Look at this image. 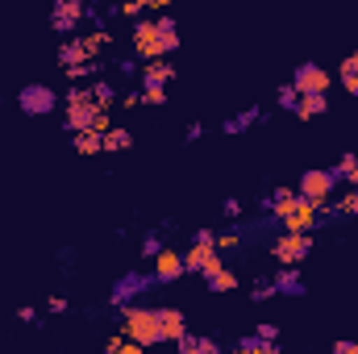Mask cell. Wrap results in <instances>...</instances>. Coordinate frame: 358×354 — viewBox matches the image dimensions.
Returning a JSON list of instances; mask_svg holds the SVG:
<instances>
[{
    "instance_id": "1",
    "label": "cell",
    "mask_w": 358,
    "mask_h": 354,
    "mask_svg": "<svg viewBox=\"0 0 358 354\" xmlns=\"http://www.w3.org/2000/svg\"><path fill=\"white\" fill-rule=\"evenodd\" d=\"M129 34H134V55L146 59V63L167 59V55L179 50V21L171 13H163V17H142V21H134Z\"/></svg>"
},
{
    "instance_id": "2",
    "label": "cell",
    "mask_w": 358,
    "mask_h": 354,
    "mask_svg": "<svg viewBox=\"0 0 358 354\" xmlns=\"http://www.w3.org/2000/svg\"><path fill=\"white\" fill-rule=\"evenodd\" d=\"M121 334H125V342L155 351V346L163 342V330H159V309H146V304H125V313H121Z\"/></svg>"
},
{
    "instance_id": "3",
    "label": "cell",
    "mask_w": 358,
    "mask_h": 354,
    "mask_svg": "<svg viewBox=\"0 0 358 354\" xmlns=\"http://www.w3.org/2000/svg\"><path fill=\"white\" fill-rule=\"evenodd\" d=\"M334 187H338V176H334V171H325V167H308V171L300 176V183H296V196H300L304 204H313L321 217H334V208H329Z\"/></svg>"
},
{
    "instance_id": "4",
    "label": "cell",
    "mask_w": 358,
    "mask_h": 354,
    "mask_svg": "<svg viewBox=\"0 0 358 354\" xmlns=\"http://www.w3.org/2000/svg\"><path fill=\"white\" fill-rule=\"evenodd\" d=\"M96 117H100V108H96L92 92L80 88V84H71V92L63 96V121H67V134H88V129H96Z\"/></svg>"
},
{
    "instance_id": "5",
    "label": "cell",
    "mask_w": 358,
    "mask_h": 354,
    "mask_svg": "<svg viewBox=\"0 0 358 354\" xmlns=\"http://www.w3.org/2000/svg\"><path fill=\"white\" fill-rule=\"evenodd\" d=\"M313 255V234H279L271 242V259L279 267H300Z\"/></svg>"
},
{
    "instance_id": "6",
    "label": "cell",
    "mask_w": 358,
    "mask_h": 354,
    "mask_svg": "<svg viewBox=\"0 0 358 354\" xmlns=\"http://www.w3.org/2000/svg\"><path fill=\"white\" fill-rule=\"evenodd\" d=\"M287 84L296 88V96H329L334 76H329L321 63H300V67H296V76H292Z\"/></svg>"
},
{
    "instance_id": "7",
    "label": "cell",
    "mask_w": 358,
    "mask_h": 354,
    "mask_svg": "<svg viewBox=\"0 0 358 354\" xmlns=\"http://www.w3.org/2000/svg\"><path fill=\"white\" fill-rule=\"evenodd\" d=\"M84 17H88V4H84V0H55V4H50V29H55V34L76 38Z\"/></svg>"
},
{
    "instance_id": "8",
    "label": "cell",
    "mask_w": 358,
    "mask_h": 354,
    "mask_svg": "<svg viewBox=\"0 0 358 354\" xmlns=\"http://www.w3.org/2000/svg\"><path fill=\"white\" fill-rule=\"evenodd\" d=\"M17 104H21V113H29V117H46V113H55L59 96H55L50 84H25V88L17 92Z\"/></svg>"
},
{
    "instance_id": "9",
    "label": "cell",
    "mask_w": 358,
    "mask_h": 354,
    "mask_svg": "<svg viewBox=\"0 0 358 354\" xmlns=\"http://www.w3.org/2000/svg\"><path fill=\"white\" fill-rule=\"evenodd\" d=\"M221 263V250L213 246V242H192L187 250H183V271H196V275H208V271H217Z\"/></svg>"
},
{
    "instance_id": "10",
    "label": "cell",
    "mask_w": 358,
    "mask_h": 354,
    "mask_svg": "<svg viewBox=\"0 0 358 354\" xmlns=\"http://www.w3.org/2000/svg\"><path fill=\"white\" fill-rule=\"evenodd\" d=\"M317 221H321V213H317L313 204H304V200H300V204L279 221V225H283V234H313V229H317Z\"/></svg>"
},
{
    "instance_id": "11",
    "label": "cell",
    "mask_w": 358,
    "mask_h": 354,
    "mask_svg": "<svg viewBox=\"0 0 358 354\" xmlns=\"http://www.w3.org/2000/svg\"><path fill=\"white\" fill-rule=\"evenodd\" d=\"M159 330H163V342H176L183 346L192 334H187V317L179 309H159Z\"/></svg>"
},
{
    "instance_id": "12",
    "label": "cell",
    "mask_w": 358,
    "mask_h": 354,
    "mask_svg": "<svg viewBox=\"0 0 358 354\" xmlns=\"http://www.w3.org/2000/svg\"><path fill=\"white\" fill-rule=\"evenodd\" d=\"M171 80H176L171 59H155V63H146V67H142V88H167Z\"/></svg>"
},
{
    "instance_id": "13",
    "label": "cell",
    "mask_w": 358,
    "mask_h": 354,
    "mask_svg": "<svg viewBox=\"0 0 358 354\" xmlns=\"http://www.w3.org/2000/svg\"><path fill=\"white\" fill-rule=\"evenodd\" d=\"M59 63H63V71H76V67L92 63L88 50H84V38H80V34H76V38H63V46H59Z\"/></svg>"
},
{
    "instance_id": "14",
    "label": "cell",
    "mask_w": 358,
    "mask_h": 354,
    "mask_svg": "<svg viewBox=\"0 0 358 354\" xmlns=\"http://www.w3.org/2000/svg\"><path fill=\"white\" fill-rule=\"evenodd\" d=\"M179 275H183V255H179V250H163V255L155 259V279H159V283H171Z\"/></svg>"
},
{
    "instance_id": "15",
    "label": "cell",
    "mask_w": 358,
    "mask_h": 354,
    "mask_svg": "<svg viewBox=\"0 0 358 354\" xmlns=\"http://www.w3.org/2000/svg\"><path fill=\"white\" fill-rule=\"evenodd\" d=\"M271 283H275V296H300V292H304L300 267H279V275H275Z\"/></svg>"
},
{
    "instance_id": "16",
    "label": "cell",
    "mask_w": 358,
    "mask_h": 354,
    "mask_svg": "<svg viewBox=\"0 0 358 354\" xmlns=\"http://www.w3.org/2000/svg\"><path fill=\"white\" fill-rule=\"evenodd\" d=\"M296 204H300V196H296V187H275V192H271V200H267L271 217H279V221H283V217H287V213H292Z\"/></svg>"
},
{
    "instance_id": "17",
    "label": "cell",
    "mask_w": 358,
    "mask_h": 354,
    "mask_svg": "<svg viewBox=\"0 0 358 354\" xmlns=\"http://www.w3.org/2000/svg\"><path fill=\"white\" fill-rule=\"evenodd\" d=\"M150 279H155V275H150ZM150 279H146V275H125V279H121V283L113 288V304H125L129 296L146 292V288H150Z\"/></svg>"
},
{
    "instance_id": "18",
    "label": "cell",
    "mask_w": 358,
    "mask_h": 354,
    "mask_svg": "<svg viewBox=\"0 0 358 354\" xmlns=\"http://www.w3.org/2000/svg\"><path fill=\"white\" fill-rule=\"evenodd\" d=\"M204 283H208V292H234L238 288V271L234 267H217V271L204 275Z\"/></svg>"
},
{
    "instance_id": "19",
    "label": "cell",
    "mask_w": 358,
    "mask_h": 354,
    "mask_svg": "<svg viewBox=\"0 0 358 354\" xmlns=\"http://www.w3.org/2000/svg\"><path fill=\"white\" fill-rule=\"evenodd\" d=\"M329 108V96H300L296 100V117L300 121H313V117H321Z\"/></svg>"
},
{
    "instance_id": "20",
    "label": "cell",
    "mask_w": 358,
    "mask_h": 354,
    "mask_svg": "<svg viewBox=\"0 0 358 354\" xmlns=\"http://www.w3.org/2000/svg\"><path fill=\"white\" fill-rule=\"evenodd\" d=\"M88 92H92V100H96V108H104V113L113 108V100H121L117 88H113V80H92Z\"/></svg>"
},
{
    "instance_id": "21",
    "label": "cell",
    "mask_w": 358,
    "mask_h": 354,
    "mask_svg": "<svg viewBox=\"0 0 358 354\" xmlns=\"http://www.w3.org/2000/svg\"><path fill=\"white\" fill-rule=\"evenodd\" d=\"M338 80H342V88L358 96V50H350L346 59H342V71H338Z\"/></svg>"
},
{
    "instance_id": "22",
    "label": "cell",
    "mask_w": 358,
    "mask_h": 354,
    "mask_svg": "<svg viewBox=\"0 0 358 354\" xmlns=\"http://www.w3.org/2000/svg\"><path fill=\"white\" fill-rule=\"evenodd\" d=\"M80 38H84V50H88L92 63H100V50L113 42V34H108V29H92V34H80Z\"/></svg>"
},
{
    "instance_id": "23",
    "label": "cell",
    "mask_w": 358,
    "mask_h": 354,
    "mask_svg": "<svg viewBox=\"0 0 358 354\" xmlns=\"http://www.w3.org/2000/svg\"><path fill=\"white\" fill-rule=\"evenodd\" d=\"M176 354H221V346H217V338H200V334H192Z\"/></svg>"
},
{
    "instance_id": "24",
    "label": "cell",
    "mask_w": 358,
    "mask_h": 354,
    "mask_svg": "<svg viewBox=\"0 0 358 354\" xmlns=\"http://www.w3.org/2000/svg\"><path fill=\"white\" fill-rule=\"evenodd\" d=\"M129 146H134V134H129L125 125H113V129L104 134V150H108V155H113V150H129Z\"/></svg>"
},
{
    "instance_id": "25",
    "label": "cell",
    "mask_w": 358,
    "mask_h": 354,
    "mask_svg": "<svg viewBox=\"0 0 358 354\" xmlns=\"http://www.w3.org/2000/svg\"><path fill=\"white\" fill-rule=\"evenodd\" d=\"M71 142H76V150H80V155H100V150H104V134H96V129L76 134Z\"/></svg>"
},
{
    "instance_id": "26",
    "label": "cell",
    "mask_w": 358,
    "mask_h": 354,
    "mask_svg": "<svg viewBox=\"0 0 358 354\" xmlns=\"http://www.w3.org/2000/svg\"><path fill=\"white\" fill-rule=\"evenodd\" d=\"M329 208H334L338 217H358V187H346V196H342V200H334Z\"/></svg>"
},
{
    "instance_id": "27",
    "label": "cell",
    "mask_w": 358,
    "mask_h": 354,
    "mask_svg": "<svg viewBox=\"0 0 358 354\" xmlns=\"http://www.w3.org/2000/svg\"><path fill=\"white\" fill-rule=\"evenodd\" d=\"M259 117H263L259 108H246V113H238V117H229V121H225V134H238V129H246V125H255Z\"/></svg>"
},
{
    "instance_id": "28",
    "label": "cell",
    "mask_w": 358,
    "mask_h": 354,
    "mask_svg": "<svg viewBox=\"0 0 358 354\" xmlns=\"http://www.w3.org/2000/svg\"><path fill=\"white\" fill-rule=\"evenodd\" d=\"M296 100H300V96H296V88H292V84H279V92H275V104H279V108L296 113Z\"/></svg>"
},
{
    "instance_id": "29",
    "label": "cell",
    "mask_w": 358,
    "mask_h": 354,
    "mask_svg": "<svg viewBox=\"0 0 358 354\" xmlns=\"http://www.w3.org/2000/svg\"><path fill=\"white\" fill-rule=\"evenodd\" d=\"M238 346H242L246 354H283L279 346H271V342H259V338H242Z\"/></svg>"
},
{
    "instance_id": "30",
    "label": "cell",
    "mask_w": 358,
    "mask_h": 354,
    "mask_svg": "<svg viewBox=\"0 0 358 354\" xmlns=\"http://www.w3.org/2000/svg\"><path fill=\"white\" fill-rule=\"evenodd\" d=\"M163 250H167V246H163V238H159V234H146V238H142V255H146L150 263H155Z\"/></svg>"
},
{
    "instance_id": "31",
    "label": "cell",
    "mask_w": 358,
    "mask_h": 354,
    "mask_svg": "<svg viewBox=\"0 0 358 354\" xmlns=\"http://www.w3.org/2000/svg\"><path fill=\"white\" fill-rule=\"evenodd\" d=\"M117 13H121V17L142 21V17H146V0H125V4H117Z\"/></svg>"
},
{
    "instance_id": "32",
    "label": "cell",
    "mask_w": 358,
    "mask_h": 354,
    "mask_svg": "<svg viewBox=\"0 0 358 354\" xmlns=\"http://www.w3.org/2000/svg\"><path fill=\"white\" fill-rule=\"evenodd\" d=\"M355 163H358V150H346V155L338 159V167H334V176H338V179H350V171H355Z\"/></svg>"
},
{
    "instance_id": "33",
    "label": "cell",
    "mask_w": 358,
    "mask_h": 354,
    "mask_svg": "<svg viewBox=\"0 0 358 354\" xmlns=\"http://www.w3.org/2000/svg\"><path fill=\"white\" fill-rule=\"evenodd\" d=\"M234 246H242V229H225V234H217V250H234Z\"/></svg>"
},
{
    "instance_id": "34",
    "label": "cell",
    "mask_w": 358,
    "mask_h": 354,
    "mask_svg": "<svg viewBox=\"0 0 358 354\" xmlns=\"http://www.w3.org/2000/svg\"><path fill=\"white\" fill-rule=\"evenodd\" d=\"M255 338H259V342H271V346H279V325H271V321H263V325L255 330Z\"/></svg>"
},
{
    "instance_id": "35",
    "label": "cell",
    "mask_w": 358,
    "mask_h": 354,
    "mask_svg": "<svg viewBox=\"0 0 358 354\" xmlns=\"http://www.w3.org/2000/svg\"><path fill=\"white\" fill-rule=\"evenodd\" d=\"M250 296H255V300H275V283H271V279L255 283V288H250Z\"/></svg>"
},
{
    "instance_id": "36",
    "label": "cell",
    "mask_w": 358,
    "mask_h": 354,
    "mask_svg": "<svg viewBox=\"0 0 358 354\" xmlns=\"http://www.w3.org/2000/svg\"><path fill=\"white\" fill-rule=\"evenodd\" d=\"M142 104H167V88H142Z\"/></svg>"
},
{
    "instance_id": "37",
    "label": "cell",
    "mask_w": 358,
    "mask_h": 354,
    "mask_svg": "<svg viewBox=\"0 0 358 354\" xmlns=\"http://www.w3.org/2000/svg\"><path fill=\"white\" fill-rule=\"evenodd\" d=\"M121 346H125V334H113V338L104 342V351H100V354H117Z\"/></svg>"
},
{
    "instance_id": "38",
    "label": "cell",
    "mask_w": 358,
    "mask_h": 354,
    "mask_svg": "<svg viewBox=\"0 0 358 354\" xmlns=\"http://www.w3.org/2000/svg\"><path fill=\"white\" fill-rule=\"evenodd\" d=\"M117 104H125V108H138V104H142V88H138V92H125Z\"/></svg>"
},
{
    "instance_id": "39",
    "label": "cell",
    "mask_w": 358,
    "mask_h": 354,
    "mask_svg": "<svg viewBox=\"0 0 358 354\" xmlns=\"http://www.w3.org/2000/svg\"><path fill=\"white\" fill-rule=\"evenodd\" d=\"M46 309H50V313H67V296H50Z\"/></svg>"
},
{
    "instance_id": "40",
    "label": "cell",
    "mask_w": 358,
    "mask_h": 354,
    "mask_svg": "<svg viewBox=\"0 0 358 354\" xmlns=\"http://www.w3.org/2000/svg\"><path fill=\"white\" fill-rule=\"evenodd\" d=\"M17 317H21L25 325H34V321H38V309H29V304H25V309H17Z\"/></svg>"
},
{
    "instance_id": "41",
    "label": "cell",
    "mask_w": 358,
    "mask_h": 354,
    "mask_svg": "<svg viewBox=\"0 0 358 354\" xmlns=\"http://www.w3.org/2000/svg\"><path fill=\"white\" fill-rule=\"evenodd\" d=\"M200 134H204V125H200V121H192V125H187V134H183V138H187V142H196V138H200Z\"/></svg>"
},
{
    "instance_id": "42",
    "label": "cell",
    "mask_w": 358,
    "mask_h": 354,
    "mask_svg": "<svg viewBox=\"0 0 358 354\" xmlns=\"http://www.w3.org/2000/svg\"><path fill=\"white\" fill-rule=\"evenodd\" d=\"M334 354H358V342H338V346H334Z\"/></svg>"
},
{
    "instance_id": "43",
    "label": "cell",
    "mask_w": 358,
    "mask_h": 354,
    "mask_svg": "<svg viewBox=\"0 0 358 354\" xmlns=\"http://www.w3.org/2000/svg\"><path fill=\"white\" fill-rule=\"evenodd\" d=\"M117 354H155V351H146V346H134V342H125V346H121Z\"/></svg>"
},
{
    "instance_id": "44",
    "label": "cell",
    "mask_w": 358,
    "mask_h": 354,
    "mask_svg": "<svg viewBox=\"0 0 358 354\" xmlns=\"http://www.w3.org/2000/svg\"><path fill=\"white\" fill-rule=\"evenodd\" d=\"M346 183H350V187H358V163H355V171H350V179H346Z\"/></svg>"
},
{
    "instance_id": "45",
    "label": "cell",
    "mask_w": 358,
    "mask_h": 354,
    "mask_svg": "<svg viewBox=\"0 0 358 354\" xmlns=\"http://www.w3.org/2000/svg\"><path fill=\"white\" fill-rule=\"evenodd\" d=\"M229 354H246V351H242V346H234V351H229Z\"/></svg>"
}]
</instances>
